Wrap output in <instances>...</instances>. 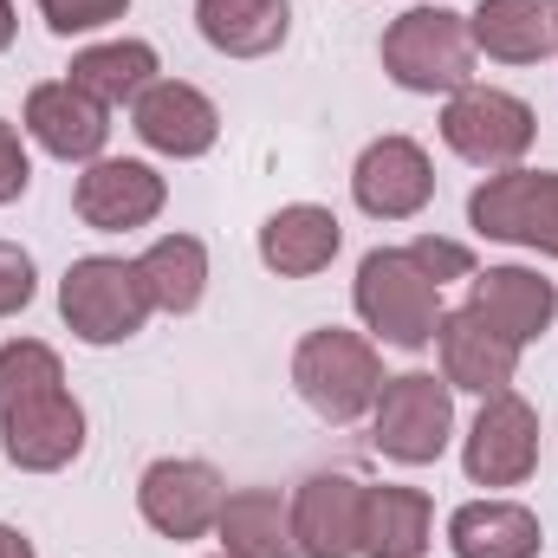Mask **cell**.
Here are the masks:
<instances>
[{
	"mask_svg": "<svg viewBox=\"0 0 558 558\" xmlns=\"http://www.w3.org/2000/svg\"><path fill=\"white\" fill-rule=\"evenodd\" d=\"M0 428H7V461L33 474H52L85 448V410L65 397L59 357L33 338L0 351Z\"/></svg>",
	"mask_w": 558,
	"mask_h": 558,
	"instance_id": "6da1fadb",
	"label": "cell"
},
{
	"mask_svg": "<svg viewBox=\"0 0 558 558\" xmlns=\"http://www.w3.org/2000/svg\"><path fill=\"white\" fill-rule=\"evenodd\" d=\"M292 384H299V397L325 422H357L364 410H377V397H384V364H377V351L357 331L325 325V331H312L299 344Z\"/></svg>",
	"mask_w": 558,
	"mask_h": 558,
	"instance_id": "7a4b0ae2",
	"label": "cell"
},
{
	"mask_svg": "<svg viewBox=\"0 0 558 558\" xmlns=\"http://www.w3.org/2000/svg\"><path fill=\"white\" fill-rule=\"evenodd\" d=\"M357 312L384 344L422 351L441 325V286L416 267L410 247H384L357 267Z\"/></svg>",
	"mask_w": 558,
	"mask_h": 558,
	"instance_id": "3957f363",
	"label": "cell"
},
{
	"mask_svg": "<svg viewBox=\"0 0 558 558\" xmlns=\"http://www.w3.org/2000/svg\"><path fill=\"white\" fill-rule=\"evenodd\" d=\"M384 72L403 92H461L474 72V33L448 7H410L384 33Z\"/></svg>",
	"mask_w": 558,
	"mask_h": 558,
	"instance_id": "277c9868",
	"label": "cell"
},
{
	"mask_svg": "<svg viewBox=\"0 0 558 558\" xmlns=\"http://www.w3.org/2000/svg\"><path fill=\"white\" fill-rule=\"evenodd\" d=\"M59 312H65V325H72L85 344H118V338L143 331V318H149L156 305H149L143 274L131 260L92 254V260H72V274L59 286Z\"/></svg>",
	"mask_w": 558,
	"mask_h": 558,
	"instance_id": "5b68a950",
	"label": "cell"
},
{
	"mask_svg": "<svg viewBox=\"0 0 558 558\" xmlns=\"http://www.w3.org/2000/svg\"><path fill=\"white\" fill-rule=\"evenodd\" d=\"M468 221L494 241L558 254V175L553 169H513V175L481 182L474 202H468Z\"/></svg>",
	"mask_w": 558,
	"mask_h": 558,
	"instance_id": "8992f818",
	"label": "cell"
},
{
	"mask_svg": "<svg viewBox=\"0 0 558 558\" xmlns=\"http://www.w3.org/2000/svg\"><path fill=\"white\" fill-rule=\"evenodd\" d=\"M448 428H454V397H448V377H384V397H377V448L390 461H435L448 448Z\"/></svg>",
	"mask_w": 558,
	"mask_h": 558,
	"instance_id": "52a82bcc",
	"label": "cell"
},
{
	"mask_svg": "<svg viewBox=\"0 0 558 558\" xmlns=\"http://www.w3.org/2000/svg\"><path fill=\"white\" fill-rule=\"evenodd\" d=\"M441 137L454 156L481 162V169H507L526 156L533 143V111L507 92H487V85H461L441 111Z\"/></svg>",
	"mask_w": 558,
	"mask_h": 558,
	"instance_id": "ba28073f",
	"label": "cell"
},
{
	"mask_svg": "<svg viewBox=\"0 0 558 558\" xmlns=\"http://www.w3.org/2000/svg\"><path fill=\"white\" fill-rule=\"evenodd\" d=\"M221 500H228V487L208 461H156L137 487L143 520L162 539H202L221 520Z\"/></svg>",
	"mask_w": 558,
	"mask_h": 558,
	"instance_id": "9c48e42d",
	"label": "cell"
},
{
	"mask_svg": "<svg viewBox=\"0 0 558 558\" xmlns=\"http://www.w3.org/2000/svg\"><path fill=\"white\" fill-rule=\"evenodd\" d=\"M435 344H441V377H448V390H481V397H500V390L513 384L520 344H513L507 331H494L474 305L441 312Z\"/></svg>",
	"mask_w": 558,
	"mask_h": 558,
	"instance_id": "30bf717a",
	"label": "cell"
},
{
	"mask_svg": "<svg viewBox=\"0 0 558 558\" xmlns=\"http://www.w3.org/2000/svg\"><path fill=\"white\" fill-rule=\"evenodd\" d=\"M292 539L305 558L364 553V487L351 474H312L292 500Z\"/></svg>",
	"mask_w": 558,
	"mask_h": 558,
	"instance_id": "8fae6325",
	"label": "cell"
},
{
	"mask_svg": "<svg viewBox=\"0 0 558 558\" xmlns=\"http://www.w3.org/2000/svg\"><path fill=\"white\" fill-rule=\"evenodd\" d=\"M539 461V416L520 397H487V410L468 435V474L481 487H520Z\"/></svg>",
	"mask_w": 558,
	"mask_h": 558,
	"instance_id": "7c38bea8",
	"label": "cell"
},
{
	"mask_svg": "<svg viewBox=\"0 0 558 558\" xmlns=\"http://www.w3.org/2000/svg\"><path fill=\"white\" fill-rule=\"evenodd\" d=\"M351 189H357V208H364V215H377V221H410L422 202L435 195V169H428L422 143L384 137V143L364 149Z\"/></svg>",
	"mask_w": 558,
	"mask_h": 558,
	"instance_id": "4fadbf2b",
	"label": "cell"
},
{
	"mask_svg": "<svg viewBox=\"0 0 558 558\" xmlns=\"http://www.w3.org/2000/svg\"><path fill=\"white\" fill-rule=\"evenodd\" d=\"M78 221L85 228H105V234H124L143 228L156 208H162V175L143 169V162H92L78 175Z\"/></svg>",
	"mask_w": 558,
	"mask_h": 558,
	"instance_id": "5bb4252c",
	"label": "cell"
},
{
	"mask_svg": "<svg viewBox=\"0 0 558 558\" xmlns=\"http://www.w3.org/2000/svg\"><path fill=\"white\" fill-rule=\"evenodd\" d=\"M26 131L39 137V149H52V156H65V162L98 156L105 137H111L105 105H98V98H85L72 78H65V85H39V92L26 98Z\"/></svg>",
	"mask_w": 558,
	"mask_h": 558,
	"instance_id": "9a60e30c",
	"label": "cell"
},
{
	"mask_svg": "<svg viewBox=\"0 0 558 558\" xmlns=\"http://www.w3.org/2000/svg\"><path fill=\"white\" fill-rule=\"evenodd\" d=\"M221 131L215 105L195 92V85H175V78H156L137 98V137L162 156H202Z\"/></svg>",
	"mask_w": 558,
	"mask_h": 558,
	"instance_id": "2e32d148",
	"label": "cell"
},
{
	"mask_svg": "<svg viewBox=\"0 0 558 558\" xmlns=\"http://www.w3.org/2000/svg\"><path fill=\"white\" fill-rule=\"evenodd\" d=\"M468 305H474L494 331H507L513 344L539 338L558 312L553 279L526 274V267H487V274H474V299H468Z\"/></svg>",
	"mask_w": 558,
	"mask_h": 558,
	"instance_id": "e0dca14e",
	"label": "cell"
},
{
	"mask_svg": "<svg viewBox=\"0 0 558 558\" xmlns=\"http://www.w3.org/2000/svg\"><path fill=\"white\" fill-rule=\"evenodd\" d=\"M331 254H338V215H331V208L292 202V208H279L274 221L260 228V260H267L279 279L318 274V267H331Z\"/></svg>",
	"mask_w": 558,
	"mask_h": 558,
	"instance_id": "ac0fdd59",
	"label": "cell"
},
{
	"mask_svg": "<svg viewBox=\"0 0 558 558\" xmlns=\"http://www.w3.org/2000/svg\"><path fill=\"white\" fill-rule=\"evenodd\" d=\"M468 33H474L481 52H494L507 65H526V59L558 46V0H487Z\"/></svg>",
	"mask_w": 558,
	"mask_h": 558,
	"instance_id": "d6986e66",
	"label": "cell"
},
{
	"mask_svg": "<svg viewBox=\"0 0 558 558\" xmlns=\"http://www.w3.org/2000/svg\"><path fill=\"white\" fill-rule=\"evenodd\" d=\"M215 526H221L228 558H299V539H292V507L279 500L274 487L228 494Z\"/></svg>",
	"mask_w": 558,
	"mask_h": 558,
	"instance_id": "ffe728a7",
	"label": "cell"
},
{
	"mask_svg": "<svg viewBox=\"0 0 558 558\" xmlns=\"http://www.w3.org/2000/svg\"><path fill=\"white\" fill-rule=\"evenodd\" d=\"M454 558H533L539 553V520L513 500H474L448 520Z\"/></svg>",
	"mask_w": 558,
	"mask_h": 558,
	"instance_id": "44dd1931",
	"label": "cell"
},
{
	"mask_svg": "<svg viewBox=\"0 0 558 558\" xmlns=\"http://www.w3.org/2000/svg\"><path fill=\"white\" fill-rule=\"evenodd\" d=\"M202 39L234 59H260L286 39V0H202Z\"/></svg>",
	"mask_w": 558,
	"mask_h": 558,
	"instance_id": "7402d4cb",
	"label": "cell"
},
{
	"mask_svg": "<svg viewBox=\"0 0 558 558\" xmlns=\"http://www.w3.org/2000/svg\"><path fill=\"white\" fill-rule=\"evenodd\" d=\"M428 546V494L416 487H364V553L422 558Z\"/></svg>",
	"mask_w": 558,
	"mask_h": 558,
	"instance_id": "603a6c76",
	"label": "cell"
},
{
	"mask_svg": "<svg viewBox=\"0 0 558 558\" xmlns=\"http://www.w3.org/2000/svg\"><path fill=\"white\" fill-rule=\"evenodd\" d=\"M72 85L98 105H137L156 85V52L143 39H118V46H92L72 59Z\"/></svg>",
	"mask_w": 558,
	"mask_h": 558,
	"instance_id": "cb8c5ba5",
	"label": "cell"
},
{
	"mask_svg": "<svg viewBox=\"0 0 558 558\" xmlns=\"http://www.w3.org/2000/svg\"><path fill=\"white\" fill-rule=\"evenodd\" d=\"M137 274H143L149 305H162V312H189V305L202 299L208 254H202V241H195V234H162V241L137 260Z\"/></svg>",
	"mask_w": 558,
	"mask_h": 558,
	"instance_id": "d4e9b609",
	"label": "cell"
},
{
	"mask_svg": "<svg viewBox=\"0 0 558 558\" xmlns=\"http://www.w3.org/2000/svg\"><path fill=\"white\" fill-rule=\"evenodd\" d=\"M131 0H39L46 26L52 33H92V26H111Z\"/></svg>",
	"mask_w": 558,
	"mask_h": 558,
	"instance_id": "484cf974",
	"label": "cell"
},
{
	"mask_svg": "<svg viewBox=\"0 0 558 558\" xmlns=\"http://www.w3.org/2000/svg\"><path fill=\"white\" fill-rule=\"evenodd\" d=\"M410 254H416V267L435 279V286H441V279H468L474 274V254H468L461 241H435V234H422Z\"/></svg>",
	"mask_w": 558,
	"mask_h": 558,
	"instance_id": "4316f807",
	"label": "cell"
},
{
	"mask_svg": "<svg viewBox=\"0 0 558 558\" xmlns=\"http://www.w3.org/2000/svg\"><path fill=\"white\" fill-rule=\"evenodd\" d=\"M26 299H33V260H26L13 241H0V318L20 312Z\"/></svg>",
	"mask_w": 558,
	"mask_h": 558,
	"instance_id": "83f0119b",
	"label": "cell"
},
{
	"mask_svg": "<svg viewBox=\"0 0 558 558\" xmlns=\"http://www.w3.org/2000/svg\"><path fill=\"white\" fill-rule=\"evenodd\" d=\"M26 149H20V131L13 124H0V202H20L26 195Z\"/></svg>",
	"mask_w": 558,
	"mask_h": 558,
	"instance_id": "f1b7e54d",
	"label": "cell"
},
{
	"mask_svg": "<svg viewBox=\"0 0 558 558\" xmlns=\"http://www.w3.org/2000/svg\"><path fill=\"white\" fill-rule=\"evenodd\" d=\"M0 558H33V546H26V533H13V526H0Z\"/></svg>",
	"mask_w": 558,
	"mask_h": 558,
	"instance_id": "f546056e",
	"label": "cell"
},
{
	"mask_svg": "<svg viewBox=\"0 0 558 558\" xmlns=\"http://www.w3.org/2000/svg\"><path fill=\"white\" fill-rule=\"evenodd\" d=\"M7 39H13V7L0 0V46H7Z\"/></svg>",
	"mask_w": 558,
	"mask_h": 558,
	"instance_id": "4dcf8cb0",
	"label": "cell"
}]
</instances>
